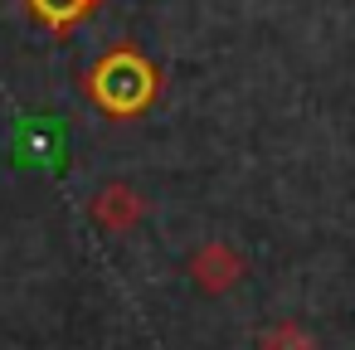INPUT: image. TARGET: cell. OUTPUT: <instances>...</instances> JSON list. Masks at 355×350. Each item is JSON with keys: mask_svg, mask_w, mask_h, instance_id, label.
<instances>
[{"mask_svg": "<svg viewBox=\"0 0 355 350\" xmlns=\"http://www.w3.org/2000/svg\"><path fill=\"white\" fill-rule=\"evenodd\" d=\"M156 93V78L137 49H112L93 73V98L107 112H141Z\"/></svg>", "mask_w": 355, "mask_h": 350, "instance_id": "obj_1", "label": "cell"}, {"mask_svg": "<svg viewBox=\"0 0 355 350\" xmlns=\"http://www.w3.org/2000/svg\"><path fill=\"white\" fill-rule=\"evenodd\" d=\"M190 277H195L200 292H224V287H234V282L243 277V258H239L224 238H214V243H205V248L190 258Z\"/></svg>", "mask_w": 355, "mask_h": 350, "instance_id": "obj_2", "label": "cell"}, {"mask_svg": "<svg viewBox=\"0 0 355 350\" xmlns=\"http://www.w3.org/2000/svg\"><path fill=\"white\" fill-rule=\"evenodd\" d=\"M88 209H93V219H98L107 234H127V229H137V219H141V195H137L132 185H103Z\"/></svg>", "mask_w": 355, "mask_h": 350, "instance_id": "obj_3", "label": "cell"}, {"mask_svg": "<svg viewBox=\"0 0 355 350\" xmlns=\"http://www.w3.org/2000/svg\"><path fill=\"white\" fill-rule=\"evenodd\" d=\"M35 6V15L44 20V25H54V30H64V25H73L78 15H88L98 0H30Z\"/></svg>", "mask_w": 355, "mask_h": 350, "instance_id": "obj_4", "label": "cell"}, {"mask_svg": "<svg viewBox=\"0 0 355 350\" xmlns=\"http://www.w3.org/2000/svg\"><path fill=\"white\" fill-rule=\"evenodd\" d=\"M258 350H316V340L297 326V321H282V326H272V331H263V340H258Z\"/></svg>", "mask_w": 355, "mask_h": 350, "instance_id": "obj_5", "label": "cell"}, {"mask_svg": "<svg viewBox=\"0 0 355 350\" xmlns=\"http://www.w3.org/2000/svg\"><path fill=\"white\" fill-rule=\"evenodd\" d=\"M49 151H54V127L30 122V127H25V156H30V161H40V156H49Z\"/></svg>", "mask_w": 355, "mask_h": 350, "instance_id": "obj_6", "label": "cell"}]
</instances>
